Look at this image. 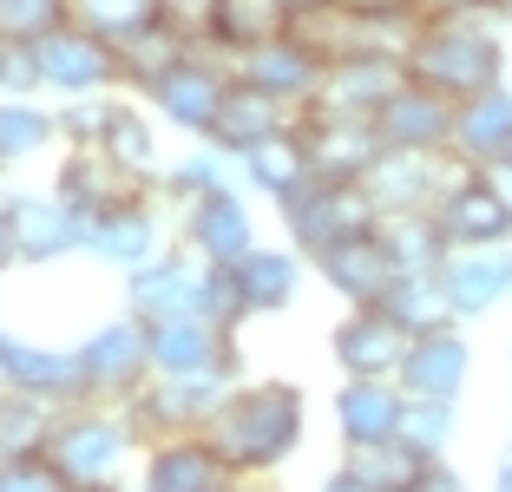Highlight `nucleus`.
Instances as JSON below:
<instances>
[{
    "label": "nucleus",
    "instance_id": "f8f14e48",
    "mask_svg": "<svg viewBox=\"0 0 512 492\" xmlns=\"http://www.w3.org/2000/svg\"><path fill=\"white\" fill-rule=\"evenodd\" d=\"M132 309L145 322H204V269L184 256H151L132 269Z\"/></svg>",
    "mask_w": 512,
    "mask_h": 492
},
{
    "label": "nucleus",
    "instance_id": "423d86ee",
    "mask_svg": "<svg viewBox=\"0 0 512 492\" xmlns=\"http://www.w3.org/2000/svg\"><path fill=\"white\" fill-rule=\"evenodd\" d=\"M460 171L467 164H447L440 151H394L368 171V197H375L381 217H401V210H440V197L460 184Z\"/></svg>",
    "mask_w": 512,
    "mask_h": 492
},
{
    "label": "nucleus",
    "instance_id": "2f4dec72",
    "mask_svg": "<svg viewBox=\"0 0 512 492\" xmlns=\"http://www.w3.org/2000/svg\"><path fill=\"white\" fill-rule=\"evenodd\" d=\"M237 289H243V302H250V315L263 309H289L296 302V283H302V269H296V256L289 250H243L237 263Z\"/></svg>",
    "mask_w": 512,
    "mask_h": 492
},
{
    "label": "nucleus",
    "instance_id": "412c9836",
    "mask_svg": "<svg viewBox=\"0 0 512 492\" xmlns=\"http://www.w3.org/2000/svg\"><path fill=\"white\" fill-rule=\"evenodd\" d=\"M224 374H158V388H145V401H138V414L158 420V427L171 433H197V427H211L217 407H224Z\"/></svg>",
    "mask_w": 512,
    "mask_h": 492
},
{
    "label": "nucleus",
    "instance_id": "aec40b11",
    "mask_svg": "<svg viewBox=\"0 0 512 492\" xmlns=\"http://www.w3.org/2000/svg\"><path fill=\"white\" fill-rule=\"evenodd\" d=\"M322 73H329V60H322L309 40H296V33H283V40L243 53V79H256L263 92H276L283 105L316 99V92H322Z\"/></svg>",
    "mask_w": 512,
    "mask_h": 492
},
{
    "label": "nucleus",
    "instance_id": "a19ab883",
    "mask_svg": "<svg viewBox=\"0 0 512 492\" xmlns=\"http://www.w3.org/2000/svg\"><path fill=\"white\" fill-rule=\"evenodd\" d=\"M73 20V0H0V33L7 40H46Z\"/></svg>",
    "mask_w": 512,
    "mask_h": 492
},
{
    "label": "nucleus",
    "instance_id": "dca6fc26",
    "mask_svg": "<svg viewBox=\"0 0 512 492\" xmlns=\"http://www.w3.org/2000/svg\"><path fill=\"white\" fill-rule=\"evenodd\" d=\"M230 473H237V466L217 453V440H204V433H171L145 466V492H230Z\"/></svg>",
    "mask_w": 512,
    "mask_h": 492
},
{
    "label": "nucleus",
    "instance_id": "a18cd8bd",
    "mask_svg": "<svg viewBox=\"0 0 512 492\" xmlns=\"http://www.w3.org/2000/svg\"><path fill=\"white\" fill-rule=\"evenodd\" d=\"M171 191H191V197H204V191H224V164H217L211 151H197V158H184L178 171H171Z\"/></svg>",
    "mask_w": 512,
    "mask_h": 492
},
{
    "label": "nucleus",
    "instance_id": "3c124183",
    "mask_svg": "<svg viewBox=\"0 0 512 492\" xmlns=\"http://www.w3.org/2000/svg\"><path fill=\"white\" fill-rule=\"evenodd\" d=\"M493 492H512V453L499 460V479H493Z\"/></svg>",
    "mask_w": 512,
    "mask_h": 492
},
{
    "label": "nucleus",
    "instance_id": "603ef678",
    "mask_svg": "<svg viewBox=\"0 0 512 492\" xmlns=\"http://www.w3.org/2000/svg\"><path fill=\"white\" fill-rule=\"evenodd\" d=\"M493 171H499V184H506V191H512V151H506V158L493 164Z\"/></svg>",
    "mask_w": 512,
    "mask_h": 492
},
{
    "label": "nucleus",
    "instance_id": "bb28decb",
    "mask_svg": "<svg viewBox=\"0 0 512 492\" xmlns=\"http://www.w3.org/2000/svg\"><path fill=\"white\" fill-rule=\"evenodd\" d=\"M289 27H296V7H289V0H217L204 40L243 60V53H256V46L283 40Z\"/></svg>",
    "mask_w": 512,
    "mask_h": 492
},
{
    "label": "nucleus",
    "instance_id": "9d476101",
    "mask_svg": "<svg viewBox=\"0 0 512 492\" xmlns=\"http://www.w3.org/2000/svg\"><path fill=\"white\" fill-rule=\"evenodd\" d=\"M40 73H46V86L86 99V92H99V86L119 79V46L99 40V33H86L79 20H66V27H53L40 40Z\"/></svg>",
    "mask_w": 512,
    "mask_h": 492
},
{
    "label": "nucleus",
    "instance_id": "c9c22d12",
    "mask_svg": "<svg viewBox=\"0 0 512 492\" xmlns=\"http://www.w3.org/2000/svg\"><path fill=\"white\" fill-rule=\"evenodd\" d=\"M53 401H40V394H7L0 401V460H20V453H46V440H53Z\"/></svg>",
    "mask_w": 512,
    "mask_h": 492
},
{
    "label": "nucleus",
    "instance_id": "b1692460",
    "mask_svg": "<svg viewBox=\"0 0 512 492\" xmlns=\"http://www.w3.org/2000/svg\"><path fill=\"white\" fill-rule=\"evenodd\" d=\"M440 283H447L453 315H486L493 302L512 296V250L506 243H493V250H453L447 269H440Z\"/></svg>",
    "mask_w": 512,
    "mask_h": 492
},
{
    "label": "nucleus",
    "instance_id": "6e6d98bb",
    "mask_svg": "<svg viewBox=\"0 0 512 492\" xmlns=\"http://www.w3.org/2000/svg\"><path fill=\"white\" fill-rule=\"evenodd\" d=\"M499 14H506V20H512V0H499Z\"/></svg>",
    "mask_w": 512,
    "mask_h": 492
},
{
    "label": "nucleus",
    "instance_id": "a878e982",
    "mask_svg": "<svg viewBox=\"0 0 512 492\" xmlns=\"http://www.w3.org/2000/svg\"><path fill=\"white\" fill-rule=\"evenodd\" d=\"M14 230H20V256L27 263H53V256L86 243V217L60 191L53 197H14Z\"/></svg>",
    "mask_w": 512,
    "mask_h": 492
},
{
    "label": "nucleus",
    "instance_id": "39448f33",
    "mask_svg": "<svg viewBox=\"0 0 512 492\" xmlns=\"http://www.w3.org/2000/svg\"><path fill=\"white\" fill-rule=\"evenodd\" d=\"M125 447H132V427L112 414H60L53 420V440H46L53 466L66 473V486H106L112 466L125 460Z\"/></svg>",
    "mask_w": 512,
    "mask_h": 492
},
{
    "label": "nucleus",
    "instance_id": "79ce46f5",
    "mask_svg": "<svg viewBox=\"0 0 512 492\" xmlns=\"http://www.w3.org/2000/svg\"><path fill=\"white\" fill-rule=\"evenodd\" d=\"M243 315H250V302H243V289H237V269L211 263L204 269V322L211 328H237Z\"/></svg>",
    "mask_w": 512,
    "mask_h": 492
},
{
    "label": "nucleus",
    "instance_id": "0eeeda50",
    "mask_svg": "<svg viewBox=\"0 0 512 492\" xmlns=\"http://www.w3.org/2000/svg\"><path fill=\"white\" fill-rule=\"evenodd\" d=\"M302 145H309V164L316 178L335 184H362L381 158H388V138H381L375 119H348V112H316L302 125Z\"/></svg>",
    "mask_w": 512,
    "mask_h": 492
},
{
    "label": "nucleus",
    "instance_id": "e433bc0d",
    "mask_svg": "<svg viewBox=\"0 0 512 492\" xmlns=\"http://www.w3.org/2000/svg\"><path fill=\"white\" fill-rule=\"evenodd\" d=\"M99 151H106L112 164H119L125 178H151L158 171V145H151V125L138 119L132 105H112V119H106V132H99Z\"/></svg>",
    "mask_w": 512,
    "mask_h": 492
},
{
    "label": "nucleus",
    "instance_id": "c756f323",
    "mask_svg": "<svg viewBox=\"0 0 512 492\" xmlns=\"http://www.w3.org/2000/svg\"><path fill=\"white\" fill-rule=\"evenodd\" d=\"M224 374V328L211 322H151V374Z\"/></svg>",
    "mask_w": 512,
    "mask_h": 492
},
{
    "label": "nucleus",
    "instance_id": "4468645a",
    "mask_svg": "<svg viewBox=\"0 0 512 492\" xmlns=\"http://www.w3.org/2000/svg\"><path fill=\"white\" fill-rule=\"evenodd\" d=\"M467 368H473V348L460 342L453 322H440V328H427V335H414V348H407V361H401V388L414 394V401H453V394L467 388Z\"/></svg>",
    "mask_w": 512,
    "mask_h": 492
},
{
    "label": "nucleus",
    "instance_id": "5701e85b",
    "mask_svg": "<svg viewBox=\"0 0 512 492\" xmlns=\"http://www.w3.org/2000/svg\"><path fill=\"white\" fill-rule=\"evenodd\" d=\"M289 132L283 125V99L276 92H263L256 79H237V86H224V105H217V119H211V145L217 151H256L263 138Z\"/></svg>",
    "mask_w": 512,
    "mask_h": 492
},
{
    "label": "nucleus",
    "instance_id": "49530a36",
    "mask_svg": "<svg viewBox=\"0 0 512 492\" xmlns=\"http://www.w3.org/2000/svg\"><path fill=\"white\" fill-rule=\"evenodd\" d=\"M427 14H499V0H421Z\"/></svg>",
    "mask_w": 512,
    "mask_h": 492
},
{
    "label": "nucleus",
    "instance_id": "c85d7f7f",
    "mask_svg": "<svg viewBox=\"0 0 512 492\" xmlns=\"http://www.w3.org/2000/svg\"><path fill=\"white\" fill-rule=\"evenodd\" d=\"M381 250H388L394 276H440L453 256L447 230H440L434 210H401V217H388L381 224Z\"/></svg>",
    "mask_w": 512,
    "mask_h": 492
},
{
    "label": "nucleus",
    "instance_id": "a211bd4d",
    "mask_svg": "<svg viewBox=\"0 0 512 492\" xmlns=\"http://www.w3.org/2000/svg\"><path fill=\"white\" fill-rule=\"evenodd\" d=\"M151 99L165 105V119L184 125V132H211L217 119V105H224V79H217V66L204 60V40L184 53L178 66H171L158 86H151Z\"/></svg>",
    "mask_w": 512,
    "mask_h": 492
},
{
    "label": "nucleus",
    "instance_id": "393cba45",
    "mask_svg": "<svg viewBox=\"0 0 512 492\" xmlns=\"http://www.w3.org/2000/svg\"><path fill=\"white\" fill-rule=\"evenodd\" d=\"M453 151H460V164H480V171H493L512 151V92L506 86L480 92V99H460V112H453Z\"/></svg>",
    "mask_w": 512,
    "mask_h": 492
},
{
    "label": "nucleus",
    "instance_id": "f03ea898",
    "mask_svg": "<svg viewBox=\"0 0 512 492\" xmlns=\"http://www.w3.org/2000/svg\"><path fill=\"white\" fill-rule=\"evenodd\" d=\"M211 440L237 473H270L276 460H289L302 440V394L283 381H263V388H243L217 407Z\"/></svg>",
    "mask_w": 512,
    "mask_h": 492
},
{
    "label": "nucleus",
    "instance_id": "20e7f679",
    "mask_svg": "<svg viewBox=\"0 0 512 492\" xmlns=\"http://www.w3.org/2000/svg\"><path fill=\"white\" fill-rule=\"evenodd\" d=\"M375 197L368 184H335V178H309L289 197V230H296L302 250H329L342 237H368L375 230Z\"/></svg>",
    "mask_w": 512,
    "mask_h": 492
},
{
    "label": "nucleus",
    "instance_id": "6e6552de",
    "mask_svg": "<svg viewBox=\"0 0 512 492\" xmlns=\"http://www.w3.org/2000/svg\"><path fill=\"white\" fill-rule=\"evenodd\" d=\"M79 368H86V394H132L151 374V322L145 315H119L79 348Z\"/></svg>",
    "mask_w": 512,
    "mask_h": 492
},
{
    "label": "nucleus",
    "instance_id": "473e14b6",
    "mask_svg": "<svg viewBox=\"0 0 512 492\" xmlns=\"http://www.w3.org/2000/svg\"><path fill=\"white\" fill-rule=\"evenodd\" d=\"M191 46H197L191 33H178L171 20H158V27H145L138 40H125V46H119V79H132L138 92H151L158 79L171 73V66L184 60V53H191Z\"/></svg>",
    "mask_w": 512,
    "mask_h": 492
},
{
    "label": "nucleus",
    "instance_id": "de8ad7c7",
    "mask_svg": "<svg viewBox=\"0 0 512 492\" xmlns=\"http://www.w3.org/2000/svg\"><path fill=\"white\" fill-rule=\"evenodd\" d=\"M14 256H20V230H14V204H7L0 210V269L14 263Z\"/></svg>",
    "mask_w": 512,
    "mask_h": 492
},
{
    "label": "nucleus",
    "instance_id": "09e8293b",
    "mask_svg": "<svg viewBox=\"0 0 512 492\" xmlns=\"http://www.w3.org/2000/svg\"><path fill=\"white\" fill-rule=\"evenodd\" d=\"M414 492H467V486H460V479H453L447 466L434 460V466H427V473H421V486H414Z\"/></svg>",
    "mask_w": 512,
    "mask_h": 492
},
{
    "label": "nucleus",
    "instance_id": "2eb2a0df",
    "mask_svg": "<svg viewBox=\"0 0 512 492\" xmlns=\"http://www.w3.org/2000/svg\"><path fill=\"white\" fill-rule=\"evenodd\" d=\"M407 348H414V328H401L381 302L355 309L335 328V361H342L348 374H401Z\"/></svg>",
    "mask_w": 512,
    "mask_h": 492
},
{
    "label": "nucleus",
    "instance_id": "7c9ffc66",
    "mask_svg": "<svg viewBox=\"0 0 512 492\" xmlns=\"http://www.w3.org/2000/svg\"><path fill=\"white\" fill-rule=\"evenodd\" d=\"M243 171H250V184L256 191H270V197H296L302 184L316 178V164H309V145H302V132H276V138H263L256 151H243Z\"/></svg>",
    "mask_w": 512,
    "mask_h": 492
},
{
    "label": "nucleus",
    "instance_id": "8fccbe9b",
    "mask_svg": "<svg viewBox=\"0 0 512 492\" xmlns=\"http://www.w3.org/2000/svg\"><path fill=\"white\" fill-rule=\"evenodd\" d=\"M322 492H375V486H368V479L355 473V466H342V473H335V479H329Z\"/></svg>",
    "mask_w": 512,
    "mask_h": 492
},
{
    "label": "nucleus",
    "instance_id": "f257e3e1",
    "mask_svg": "<svg viewBox=\"0 0 512 492\" xmlns=\"http://www.w3.org/2000/svg\"><path fill=\"white\" fill-rule=\"evenodd\" d=\"M407 79L434 86L440 99H480L506 79V53L499 33L480 27V14H427L421 40L407 46Z\"/></svg>",
    "mask_w": 512,
    "mask_h": 492
},
{
    "label": "nucleus",
    "instance_id": "1a4fd4ad",
    "mask_svg": "<svg viewBox=\"0 0 512 492\" xmlns=\"http://www.w3.org/2000/svg\"><path fill=\"white\" fill-rule=\"evenodd\" d=\"M401 86H407V60H394V53H348V60H329L322 92H316V112L375 119Z\"/></svg>",
    "mask_w": 512,
    "mask_h": 492
},
{
    "label": "nucleus",
    "instance_id": "ddd939ff",
    "mask_svg": "<svg viewBox=\"0 0 512 492\" xmlns=\"http://www.w3.org/2000/svg\"><path fill=\"white\" fill-rule=\"evenodd\" d=\"M407 388H394V374H348V388L335 394V420H342L348 447H381L401 433Z\"/></svg>",
    "mask_w": 512,
    "mask_h": 492
},
{
    "label": "nucleus",
    "instance_id": "58836bf2",
    "mask_svg": "<svg viewBox=\"0 0 512 492\" xmlns=\"http://www.w3.org/2000/svg\"><path fill=\"white\" fill-rule=\"evenodd\" d=\"M401 447H414L421 460H440L453 440V401H414L407 394V414H401V433H394Z\"/></svg>",
    "mask_w": 512,
    "mask_h": 492
},
{
    "label": "nucleus",
    "instance_id": "37998d69",
    "mask_svg": "<svg viewBox=\"0 0 512 492\" xmlns=\"http://www.w3.org/2000/svg\"><path fill=\"white\" fill-rule=\"evenodd\" d=\"M33 86H46V73H40V40H7V33H0V92L27 99Z\"/></svg>",
    "mask_w": 512,
    "mask_h": 492
},
{
    "label": "nucleus",
    "instance_id": "6ab92c4d",
    "mask_svg": "<svg viewBox=\"0 0 512 492\" xmlns=\"http://www.w3.org/2000/svg\"><path fill=\"white\" fill-rule=\"evenodd\" d=\"M316 263H322V283L342 289L355 309H368V302H381L394 289V263H388V250H381V230L329 243V250H316Z\"/></svg>",
    "mask_w": 512,
    "mask_h": 492
},
{
    "label": "nucleus",
    "instance_id": "ea45409f",
    "mask_svg": "<svg viewBox=\"0 0 512 492\" xmlns=\"http://www.w3.org/2000/svg\"><path fill=\"white\" fill-rule=\"evenodd\" d=\"M60 132V119L53 112H40V105H0V164H14V158H33V151L46 145V138Z\"/></svg>",
    "mask_w": 512,
    "mask_h": 492
},
{
    "label": "nucleus",
    "instance_id": "4c0bfd02",
    "mask_svg": "<svg viewBox=\"0 0 512 492\" xmlns=\"http://www.w3.org/2000/svg\"><path fill=\"white\" fill-rule=\"evenodd\" d=\"M348 466H355L375 492H414L434 460H421V453L401 447V440H381V447H355V453H348Z\"/></svg>",
    "mask_w": 512,
    "mask_h": 492
},
{
    "label": "nucleus",
    "instance_id": "c03bdc74",
    "mask_svg": "<svg viewBox=\"0 0 512 492\" xmlns=\"http://www.w3.org/2000/svg\"><path fill=\"white\" fill-rule=\"evenodd\" d=\"M0 492H66V473L53 466V453H20L0 460Z\"/></svg>",
    "mask_w": 512,
    "mask_h": 492
},
{
    "label": "nucleus",
    "instance_id": "72a5a7b5",
    "mask_svg": "<svg viewBox=\"0 0 512 492\" xmlns=\"http://www.w3.org/2000/svg\"><path fill=\"white\" fill-rule=\"evenodd\" d=\"M73 20L86 33H99V40L125 46V40H138L145 27L165 20V0H73Z\"/></svg>",
    "mask_w": 512,
    "mask_h": 492
},
{
    "label": "nucleus",
    "instance_id": "864d4df0",
    "mask_svg": "<svg viewBox=\"0 0 512 492\" xmlns=\"http://www.w3.org/2000/svg\"><path fill=\"white\" fill-rule=\"evenodd\" d=\"M66 492H119V486H112V479H106V486H66Z\"/></svg>",
    "mask_w": 512,
    "mask_h": 492
},
{
    "label": "nucleus",
    "instance_id": "f704fd0d",
    "mask_svg": "<svg viewBox=\"0 0 512 492\" xmlns=\"http://www.w3.org/2000/svg\"><path fill=\"white\" fill-rule=\"evenodd\" d=\"M381 309H388L401 328H414V335L453 322V302H447V283H440V276H394V289L381 296Z\"/></svg>",
    "mask_w": 512,
    "mask_h": 492
},
{
    "label": "nucleus",
    "instance_id": "4be33fe9",
    "mask_svg": "<svg viewBox=\"0 0 512 492\" xmlns=\"http://www.w3.org/2000/svg\"><path fill=\"white\" fill-rule=\"evenodd\" d=\"M184 237L204 263H237L243 250H256V224L243 210L237 191H204L191 197V217H184Z\"/></svg>",
    "mask_w": 512,
    "mask_h": 492
},
{
    "label": "nucleus",
    "instance_id": "5fc2aeb1",
    "mask_svg": "<svg viewBox=\"0 0 512 492\" xmlns=\"http://www.w3.org/2000/svg\"><path fill=\"white\" fill-rule=\"evenodd\" d=\"M230 492H276V486H230Z\"/></svg>",
    "mask_w": 512,
    "mask_h": 492
},
{
    "label": "nucleus",
    "instance_id": "f3484780",
    "mask_svg": "<svg viewBox=\"0 0 512 492\" xmlns=\"http://www.w3.org/2000/svg\"><path fill=\"white\" fill-rule=\"evenodd\" d=\"M0 381L14 394H40V401H66V394H86V368L79 355H60V348H33L20 335L0 328Z\"/></svg>",
    "mask_w": 512,
    "mask_h": 492
},
{
    "label": "nucleus",
    "instance_id": "7ed1b4c3",
    "mask_svg": "<svg viewBox=\"0 0 512 492\" xmlns=\"http://www.w3.org/2000/svg\"><path fill=\"white\" fill-rule=\"evenodd\" d=\"M440 230H447L453 250H493V243H512V191L499 184V171H480L467 164L460 184L440 197Z\"/></svg>",
    "mask_w": 512,
    "mask_h": 492
},
{
    "label": "nucleus",
    "instance_id": "9b49d317",
    "mask_svg": "<svg viewBox=\"0 0 512 492\" xmlns=\"http://www.w3.org/2000/svg\"><path fill=\"white\" fill-rule=\"evenodd\" d=\"M453 112H460L453 99H440V92L421 86V79H407V86L375 112V125H381V138H388L394 151H453Z\"/></svg>",
    "mask_w": 512,
    "mask_h": 492
},
{
    "label": "nucleus",
    "instance_id": "cd10ccee",
    "mask_svg": "<svg viewBox=\"0 0 512 492\" xmlns=\"http://www.w3.org/2000/svg\"><path fill=\"white\" fill-rule=\"evenodd\" d=\"M86 250H99L119 269L151 263V250H158V210H145L138 197H119L112 210H99L86 224Z\"/></svg>",
    "mask_w": 512,
    "mask_h": 492
}]
</instances>
